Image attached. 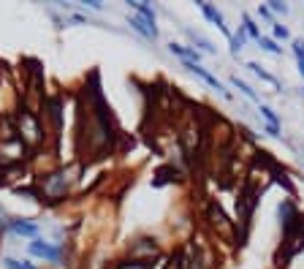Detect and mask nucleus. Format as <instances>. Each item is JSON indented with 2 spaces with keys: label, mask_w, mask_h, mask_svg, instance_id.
Returning a JSON list of instances; mask_svg holds the SVG:
<instances>
[{
  "label": "nucleus",
  "mask_w": 304,
  "mask_h": 269,
  "mask_svg": "<svg viewBox=\"0 0 304 269\" xmlns=\"http://www.w3.org/2000/svg\"><path fill=\"white\" fill-rule=\"evenodd\" d=\"M120 269H152V261H147V258H138V261H125L120 264Z\"/></svg>",
  "instance_id": "nucleus-14"
},
{
  "label": "nucleus",
  "mask_w": 304,
  "mask_h": 269,
  "mask_svg": "<svg viewBox=\"0 0 304 269\" xmlns=\"http://www.w3.org/2000/svg\"><path fill=\"white\" fill-rule=\"evenodd\" d=\"M128 6H131L133 11H136V14L147 22V25L155 28V8H152V6H147V3H128Z\"/></svg>",
  "instance_id": "nucleus-10"
},
{
  "label": "nucleus",
  "mask_w": 304,
  "mask_h": 269,
  "mask_svg": "<svg viewBox=\"0 0 304 269\" xmlns=\"http://www.w3.org/2000/svg\"><path fill=\"white\" fill-rule=\"evenodd\" d=\"M258 44H261V47L266 49V52H272V55H283V49L277 47L274 38H266V35H261V41H258Z\"/></svg>",
  "instance_id": "nucleus-16"
},
{
  "label": "nucleus",
  "mask_w": 304,
  "mask_h": 269,
  "mask_svg": "<svg viewBox=\"0 0 304 269\" xmlns=\"http://www.w3.org/2000/svg\"><path fill=\"white\" fill-rule=\"evenodd\" d=\"M261 114H263V117H266V123H269V128H280V120H277V114H274V111L269 109V106H263V104H261Z\"/></svg>",
  "instance_id": "nucleus-18"
},
{
  "label": "nucleus",
  "mask_w": 304,
  "mask_h": 269,
  "mask_svg": "<svg viewBox=\"0 0 304 269\" xmlns=\"http://www.w3.org/2000/svg\"><path fill=\"white\" fill-rule=\"evenodd\" d=\"M16 120H19V131L25 133V142H33V144H35V142H41V128H38V120H35L28 109H22Z\"/></svg>",
  "instance_id": "nucleus-2"
},
{
  "label": "nucleus",
  "mask_w": 304,
  "mask_h": 269,
  "mask_svg": "<svg viewBox=\"0 0 304 269\" xmlns=\"http://www.w3.org/2000/svg\"><path fill=\"white\" fill-rule=\"evenodd\" d=\"M198 8L204 11V16H207V19L212 22L214 28H217V30H223L226 35H231V33H228V28H226V19H223V14L217 11V8H214V6H209V3H198Z\"/></svg>",
  "instance_id": "nucleus-7"
},
{
  "label": "nucleus",
  "mask_w": 304,
  "mask_h": 269,
  "mask_svg": "<svg viewBox=\"0 0 304 269\" xmlns=\"http://www.w3.org/2000/svg\"><path fill=\"white\" fill-rule=\"evenodd\" d=\"M141 253L147 255V261H152V255H158V245H155L152 239H138L136 245L131 248V258H133V261H138V255H141Z\"/></svg>",
  "instance_id": "nucleus-6"
},
{
  "label": "nucleus",
  "mask_w": 304,
  "mask_h": 269,
  "mask_svg": "<svg viewBox=\"0 0 304 269\" xmlns=\"http://www.w3.org/2000/svg\"><path fill=\"white\" fill-rule=\"evenodd\" d=\"M242 28H244V33H247L250 38H256V41H261V30H258L256 25H253V19H250V16H244V25H242Z\"/></svg>",
  "instance_id": "nucleus-17"
},
{
  "label": "nucleus",
  "mask_w": 304,
  "mask_h": 269,
  "mask_svg": "<svg viewBox=\"0 0 304 269\" xmlns=\"http://www.w3.org/2000/svg\"><path fill=\"white\" fill-rule=\"evenodd\" d=\"M185 68H190V71H193L196 76H201V79H204V82H207V84H209V87H212V90H217V93H220L223 98H231V93H228V90H223V84L217 82V79H214V76L209 74L207 68H204V65H196V63H185Z\"/></svg>",
  "instance_id": "nucleus-4"
},
{
  "label": "nucleus",
  "mask_w": 304,
  "mask_h": 269,
  "mask_svg": "<svg viewBox=\"0 0 304 269\" xmlns=\"http://www.w3.org/2000/svg\"><path fill=\"white\" fill-rule=\"evenodd\" d=\"M8 228H11L14 234H19V237H35L38 234V226L30 223V221H25V218H11V221H8Z\"/></svg>",
  "instance_id": "nucleus-5"
},
{
  "label": "nucleus",
  "mask_w": 304,
  "mask_h": 269,
  "mask_svg": "<svg viewBox=\"0 0 304 269\" xmlns=\"http://www.w3.org/2000/svg\"><path fill=\"white\" fill-rule=\"evenodd\" d=\"M168 49H171L177 57H182L185 63H196L198 65V60H201V55L196 52V49H187V47H180V44H168Z\"/></svg>",
  "instance_id": "nucleus-9"
},
{
  "label": "nucleus",
  "mask_w": 304,
  "mask_h": 269,
  "mask_svg": "<svg viewBox=\"0 0 304 269\" xmlns=\"http://www.w3.org/2000/svg\"><path fill=\"white\" fill-rule=\"evenodd\" d=\"M84 8H92V11H104V3H98V0H87V3H82Z\"/></svg>",
  "instance_id": "nucleus-21"
},
{
  "label": "nucleus",
  "mask_w": 304,
  "mask_h": 269,
  "mask_svg": "<svg viewBox=\"0 0 304 269\" xmlns=\"http://www.w3.org/2000/svg\"><path fill=\"white\" fill-rule=\"evenodd\" d=\"M231 84H234L236 90H242V95H247L250 101H258V95H256V90H250V84H244L242 79H239V76H234V79H231Z\"/></svg>",
  "instance_id": "nucleus-13"
},
{
  "label": "nucleus",
  "mask_w": 304,
  "mask_h": 269,
  "mask_svg": "<svg viewBox=\"0 0 304 269\" xmlns=\"http://www.w3.org/2000/svg\"><path fill=\"white\" fill-rule=\"evenodd\" d=\"M247 68H253V74H256V76H261L263 82H269L272 87H277V79H274V76L269 74V71H263L261 65H258V63H247Z\"/></svg>",
  "instance_id": "nucleus-11"
},
{
  "label": "nucleus",
  "mask_w": 304,
  "mask_h": 269,
  "mask_svg": "<svg viewBox=\"0 0 304 269\" xmlns=\"http://www.w3.org/2000/svg\"><path fill=\"white\" fill-rule=\"evenodd\" d=\"M30 253L41 255V258H46V261H60V258H62V248H55V245L41 242V239L30 242Z\"/></svg>",
  "instance_id": "nucleus-3"
},
{
  "label": "nucleus",
  "mask_w": 304,
  "mask_h": 269,
  "mask_svg": "<svg viewBox=\"0 0 304 269\" xmlns=\"http://www.w3.org/2000/svg\"><path fill=\"white\" fill-rule=\"evenodd\" d=\"M6 269H35L33 264H28V261H16V258H6Z\"/></svg>",
  "instance_id": "nucleus-19"
},
{
  "label": "nucleus",
  "mask_w": 304,
  "mask_h": 269,
  "mask_svg": "<svg viewBox=\"0 0 304 269\" xmlns=\"http://www.w3.org/2000/svg\"><path fill=\"white\" fill-rule=\"evenodd\" d=\"M187 35H190V38H193V41H196V44H198V47H201V49H204V52H209V55H212V52H214V47H212V44H209V41H207V38H204V35L193 33V30H187Z\"/></svg>",
  "instance_id": "nucleus-15"
},
{
  "label": "nucleus",
  "mask_w": 304,
  "mask_h": 269,
  "mask_svg": "<svg viewBox=\"0 0 304 269\" xmlns=\"http://www.w3.org/2000/svg\"><path fill=\"white\" fill-rule=\"evenodd\" d=\"M244 41H247V33H244V28H239L234 35H231V52L236 55V52L244 47Z\"/></svg>",
  "instance_id": "nucleus-12"
},
{
  "label": "nucleus",
  "mask_w": 304,
  "mask_h": 269,
  "mask_svg": "<svg viewBox=\"0 0 304 269\" xmlns=\"http://www.w3.org/2000/svg\"><path fill=\"white\" fill-rule=\"evenodd\" d=\"M131 28L136 30V33H141L144 35V38H150V41H155V38H158V28H152V25H147L144 19H141V16H131Z\"/></svg>",
  "instance_id": "nucleus-8"
},
{
  "label": "nucleus",
  "mask_w": 304,
  "mask_h": 269,
  "mask_svg": "<svg viewBox=\"0 0 304 269\" xmlns=\"http://www.w3.org/2000/svg\"><path fill=\"white\" fill-rule=\"evenodd\" d=\"M269 8H272V11H277V14H288V6H285V3H280V0H272Z\"/></svg>",
  "instance_id": "nucleus-20"
},
{
  "label": "nucleus",
  "mask_w": 304,
  "mask_h": 269,
  "mask_svg": "<svg viewBox=\"0 0 304 269\" xmlns=\"http://www.w3.org/2000/svg\"><path fill=\"white\" fill-rule=\"evenodd\" d=\"M274 38H283L285 41V38H288V30H285L283 25H274Z\"/></svg>",
  "instance_id": "nucleus-22"
},
{
  "label": "nucleus",
  "mask_w": 304,
  "mask_h": 269,
  "mask_svg": "<svg viewBox=\"0 0 304 269\" xmlns=\"http://www.w3.org/2000/svg\"><path fill=\"white\" fill-rule=\"evenodd\" d=\"M71 182H74V169H60V172L49 174L46 182H44V193L52 196V199H60V196H65V190L71 188Z\"/></svg>",
  "instance_id": "nucleus-1"
}]
</instances>
